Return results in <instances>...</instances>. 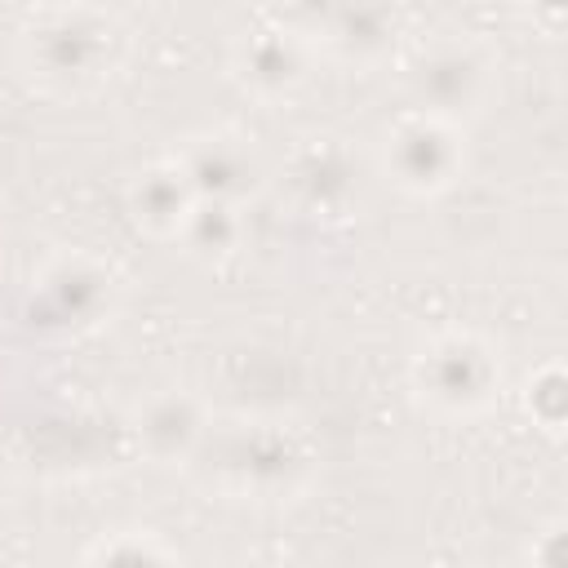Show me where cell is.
<instances>
[{"mask_svg":"<svg viewBox=\"0 0 568 568\" xmlns=\"http://www.w3.org/2000/svg\"><path fill=\"white\" fill-rule=\"evenodd\" d=\"M532 413H537L550 430H559V422H564V373H559V368H546V373L537 377V386H532Z\"/></svg>","mask_w":568,"mask_h":568,"instance_id":"obj_14","label":"cell"},{"mask_svg":"<svg viewBox=\"0 0 568 568\" xmlns=\"http://www.w3.org/2000/svg\"><path fill=\"white\" fill-rule=\"evenodd\" d=\"M4 475H9V466H4V453H0V488H4Z\"/></svg>","mask_w":568,"mask_h":568,"instance_id":"obj_18","label":"cell"},{"mask_svg":"<svg viewBox=\"0 0 568 568\" xmlns=\"http://www.w3.org/2000/svg\"><path fill=\"white\" fill-rule=\"evenodd\" d=\"M532 13L541 18V27L555 36L559 31V22H564V0H532Z\"/></svg>","mask_w":568,"mask_h":568,"instance_id":"obj_17","label":"cell"},{"mask_svg":"<svg viewBox=\"0 0 568 568\" xmlns=\"http://www.w3.org/2000/svg\"><path fill=\"white\" fill-rule=\"evenodd\" d=\"M399 18L386 0H333L315 36L346 62H377L390 53Z\"/></svg>","mask_w":568,"mask_h":568,"instance_id":"obj_10","label":"cell"},{"mask_svg":"<svg viewBox=\"0 0 568 568\" xmlns=\"http://www.w3.org/2000/svg\"><path fill=\"white\" fill-rule=\"evenodd\" d=\"M328 4L333 0H280V13H284V27L293 31V36H315V27L324 22V13H328Z\"/></svg>","mask_w":568,"mask_h":568,"instance_id":"obj_15","label":"cell"},{"mask_svg":"<svg viewBox=\"0 0 568 568\" xmlns=\"http://www.w3.org/2000/svg\"><path fill=\"white\" fill-rule=\"evenodd\" d=\"M466 169V146L448 120L413 115L386 142V173L408 195H439Z\"/></svg>","mask_w":568,"mask_h":568,"instance_id":"obj_6","label":"cell"},{"mask_svg":"<svg viewBox=\"0 0 568 568\" xmlns=\"http://www.w3.org/2000/svg\"><path fill=\"white\" fill-rule=\"evenodd\" d=\"M178 240H182L195 257L222 262V257H231V253L240 248V240H244V217H240V209H231V204L195 200L191 213H186V222H182V231H178Z\"/></svg>","mask_w":568,"mask_h":568,"instance_id":"obj_13","label":"cell"},{"mask_svg":"<svg viewBox=\"0 0 568 568\" xmlns=\"http://www.w3.org/2000/svg\"><path fill=\"white\" fill-rule=\"evenodd\" d=\"M89 559H178V555L142 537V541H102L98 550H89Z\"/></svg>","mask_w":568,"mask_h":568,"instance_id":"obj_16","label":"cell"},{"mask_svg":"<svg viewBox=\"0 0 568 568\" xmlns=\"http://www.w3.org/2000/svg\"><path fill=\"white\" fill-rule=\"evenodd\" d=\"M413 377L439 413H479L501 386V364L488 342L470 333H444L417 355Z\"/></svg>","mask_w":568,"mask_h":568,"instance_id":"obj_3","label":"cell"},{"mask_svg":"<svg viewBox=\"0 0 568 568\" xmlns=\"http://www.w3.org/2000/svg\"><path fill=\"white\" fill-rule=\"evenodd\" d=\"M288 195L306 217H342L355 204V160L337 138H311L288 164Z\"/></svg>","mask_w":568,"mask_h":568,"instance_id":"obj_8","label":"cell"},{"mask_svg":"<svg viewBox=\"0 0 568 568\" xmlns=\"http://www.w3.org/2000/svg\"><path fill=\"white\" fill-rule=\"evenodd\" d=\"M191 204H195V191H191L186 173L178 169V160L142 169L129 186V213L155 240H178Z\"/></svg>","mask_w":568,"mask_h":568,"instance_id":"obj_11","label":"cell"},{"mask_svg":"<svg viewBox=\"0 0 568 568\" xmlns=\"http://www.w3.org/2000/svg\"><path fill=\"white\" fill-rule=\"evenodd\" d=\"M178 169L186 173L195 200H213L231 209H244L266 186V169L257 151L231 133H209V138L186 142V151L178 155Z\"/></svg>","mask_w":568,"mask_h":568,"instance_id":"obj_7","label":"cell"},{"mask_svg":"<svg viewBox=\"0 0 568 568\" xmlns=\"http://www.w3.org/2000/svg\"><path fill=\"white\" fill-rule=\"evenodd\" d=\"M209 408L191 390H160L138 408V444L155 466L191 462L209 439Z\"/></svg>","mask_w":568,"mask_h":568,"instance_id":"obj_9","label":"cell"},{"mask_svg":"<svg viewBox=\"0 0 568 568\" xmlns=\"http://www.w3.org/2000/svg\"><path fill=\"white\" fill-rule=\"evenodd\" d=\"M111 275L89 257H58L44 266L27 297V324L44 333H84L111 315Z\"/></svg>","mask_w":568,"mask_h":568,"instance_id":"obj_4","label":"cell"},{"mask_svg":"<svg viewBox=\"0 0 568 568\" xmlns=\"http://www.w3.org/2000/svg\"><path fill=\"white\" fill-rule=\"evenodd\" d=\"M213 462H217V475L240 497H257V501H280L288 493H297L311 470L306 444L293 430L271 426V422L235 426L213 448Z\"/></svg>","mask_w":568,"mask_h":568,"instance_id":"obj_2","label":"cell"},{"mask_svg":"<svg viewBox=\"0 0 568 568\" xmlns=\"http://www.w3.org/2000/svg\"><path fill=\"white\" fill-rule=\"evenodd\" d=\"M488 89H493V62L475 44H435L408 71V93L417 102V115H435L448 124L475 115Z\"/></svg>","mask_w":568,"mask_h":568,"instance_id":"obj_5","label":"cell"},{"mask_svg":"<svg viewBox=\"0 0 568 568\" xmlns=\"http://www.w3.org/2000/svg\"><path fill=\"white\" fill-rule=\"evenodd\" d=\"M27 67L44 89L80 93L111 75L115 27L93 9H58L40 18L27 36Z\"/></svg>","mask_w":568,"mask_h":568,"instance_id":"obj_1","label":"cell"},{"mask_svg":"<svg viewBox=\"0 0 568 568\" xmlns=\"http://www.w3.org/2000/svg\"><path fill=\"white\" fill-rule=\"evenodd\" d=\"M240 80L257 98H284L306 80V44L302 36L284 31H257L240 49Z\"/></svg>","mask_w":568,"mask_h":568,"instance_id":"obj_12","label":"cell"}]
</instances>
